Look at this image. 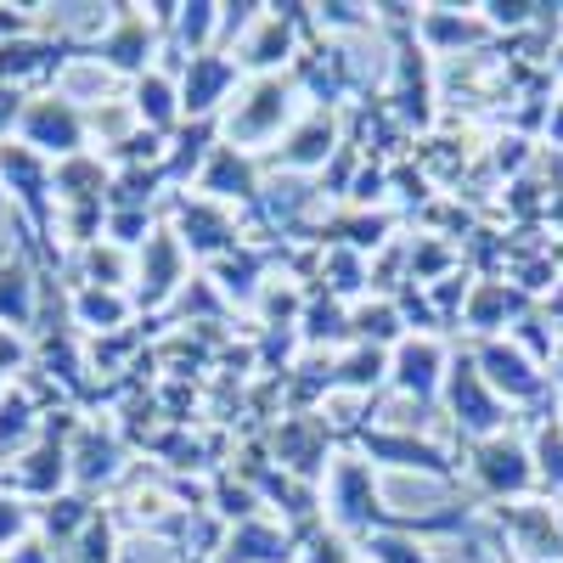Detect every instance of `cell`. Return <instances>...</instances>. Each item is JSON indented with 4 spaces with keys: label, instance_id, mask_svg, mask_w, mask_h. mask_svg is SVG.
<instances>
[{
    "label": "cell",
    "instance_id": "1",
    "mask_svg": "<svg viewBox=\"0 0 563 563\" xmlns=\"http://www.w3.org/2000/svg\"><path fill=\"white\" fill-rule=\"evenodd\" d=\"M29 130H34L40 141H57V147H68V141H74V119H68V113H57V108H40Z\"/></svg>",
    "mask_w": 563,
    "mask_h": 563
},
{
    "label": "cell",
    "instance_id": "2",
    "mask_svg": "<svg viewBox=\"0 0 563 563\" xmlns=\"http://www.w3.org/2000/svg\"><path fill=\"white\" fill-rule=\"evenodd\" d=\"M23 299H29V294H23V276H18V271H0V310H7V316L18 310V316H23Z\"/></svg>",
    "mask_w": 563,
    "mask_h": 563
},
{
    "label": "cell",
    "instance_id": "3",
    "mask_svg": "<svg viewBox=\"0 0 563 563\" xmlns=\"http://www.w3.org/2000/svg\"><path fill=\"white\" fill-rule=\"evenodd\" d=\"M0 530H7V507H0Z\"/></svg>",
    "mask_w": 563,
    "mask_h": 563
}]
</instances>
